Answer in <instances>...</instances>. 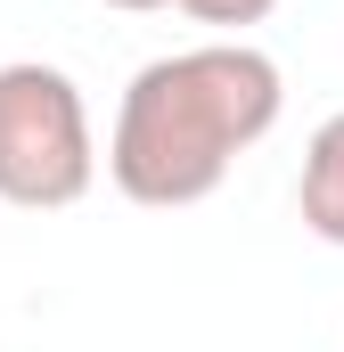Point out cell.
Here are the masks:
<instances>
[{"label":"cell","instance_id":"obj_1","mask_svg":"<svg viewBox=\"0 0 344 352\" xmlns=\"http://www.w3.org/2000/svg\"><path fill=\"white\" fill-rule=\"evenodd\" d=\"M279 107H287V82L255 41H197V50L148 58L115 107L107 180L156 213L205 205L230 180V164L255 140H270Z\"/></svg>","mask_w":344,"mask_h":352},{"label":"cell","instance_id":"obj_2","mask_svg":"<svg viewBox=\"0 0 344 352\" xmlns=\"http://www.w3.org/2000/svg\"><path fill=\"white\" fill-rule=\"evenodd\" d=\"M98 180L90 107L66 66L8 58L0 66V205L17 213H66Z\"/></svg>","mask_w":344,"mask_h":352},{"label":"cell","instance_id":"obj_3","mask_svg":"<svg viewBox=\"0 0 344 352\" xmlns=\"http://www.w3.org/2000/svg\"><path fill=\"white\" fill-rule=\"evenodd\" d=\"M295 205H303V230H312L320 246H344V115H328V123L303 140Z\"/></svg>","mask_w":344,"mask_h":352},{"label":"cell","instance_id":"obj_4","mask_svg":"<svg viewBox=\"0 0 344 352\" xmlns=\"http://www.w3.org/2000/svg\"><path fill=\"white\" fill-rule=\"evenodd\" d=\"M107 8H180L197 25H262L279 0H107Z\"/></svg>","mask_w":344,"mask_h":352}]
</instances>
